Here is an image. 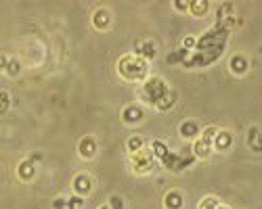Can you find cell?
I'll list each match as a JSON object with an SVG mask.
<instances>
[{
    "label": "cell",
    "instance_id": "1",
    "mask_svg": "<svg viewBox=\"0 0 262 209\" xmlns=\"http://www.w3.org/2000/svg\"><path fill=\"white\" fill-rule=\"evenodd\" d=\"M195 132V123H185V136H191Z\"/></svg>",
    "mask_w": 262,
    "mask_h": 209
},
{
    "label": "cell",
    "instance_id": "2",
    "mask_svg": "<svg viewBox=\"0 0 262 209\" xmlns=\"http://www.w3.org/2000/svg\"><path fill=\"white\" fill-rule=\"evenodd\" d=\"M154 149H156V153H158V155H164V153H166V151H164V146H162V144H158V142L154 144Z\"/></svg>",
    "mask_w": 262,
    "mask_h": 209
},
{
    "label": "cell",
    "instance_id": "3",
    "mask_svg": "<svg viewBox=\"0 0 262 209\" xmlns=\"http://www.w3.org/2000/svg\"><path fill=\"white\" fill-rule=\"evenodd\" d=\"M103 209H107V207H103Z\"/></svg>",
    "mask_w": 262,
    "mask_h": 209
},
{
    "label": "cell",
    "instance_id": "4",
    "mask_svg": "<svg viewBox=\"0 0 262 209\" xmlns=\"http://www.w3.org/2000/svg\"><path fill=\"white\" fill-rule=\"evenodd\" d=\"M221 209H223V207H221Z\"/></svg>",
    "mask_w": 262,
    "mask_h": 209
}]
</instances>
